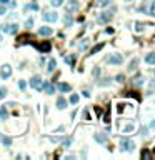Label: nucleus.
Wrapping results in <instances>:
<instances>
[{"label":"nucleus","instance_id":"f257e3e1","mask_svg":"<svg viewBox=\"0 0 155 160\" xmlns=\"http://www.w3.org/2000/svg\"><path fill=\"white\" fill-rule=\"evenodd\" d=\"M120 148H122V152H133L135 150L133 140H130L127 137H122V140H120Z\"/></svg>","mask_w":155,"mask_h":160},{"label":"nucleus","instance_id":"f03ea898","mask_svg":"<svg viewBox=\"0 0 155 160\" xmlns=\"http://www.w3.org/2000/svg\"><path fill=\"white\" fill-rule=\"evenodd\" d=\"M105 62H107L109 65H122L124 64V57L120 55V53H112L110 57L105 59Z\"/></svg>","mask_w":155,"mask_h":160},{"label":"nucleus","instance_id":"7ed1b4c3","mask_svg":"<svg viewBox=\"0 0 155 160\" xmlns=\"http://www.w3.org/2000/svg\"><path fill=\"white\" fill-rule=\"evenodd\" d=\"M28 84H30V87L33 90H38L40 92L42 90V84H43V80H42V77L40 75H33L30 80H28Z\"/></svg>","mask_w":155,"mask_h":160},{"label":"nucleus","instance_id":"20e7f679","mask_svg":"<svg viewBox=\"0 0 155 160\" xmlns=\"http://www.w3.org/2000/svg\"><path fill=\"white\" fill-rule=\"evenodd\" d=\"M0 32L10 33V35H15L18 32V25L17 23H8V25H0Z\"/></svg>","mask_w":155,"mask_h":160},{"label":"nucleus","instance_id":"39448f33","mask_svg":"<svg viewBox=\"0 0 155 160\" xmlns=\"http://www.w3.org/2000/svg\"><path fill=\"white\" fill-rule=\"evenodd\" d=\"M42 18H43V22H57L59 20V13L57 12H43L42 13Z\"/></svg>","mask_w":155,"mask_h":160},{"label":"nucleus","instance_id":"423d86ee","mask_svg":"<svg viewBox=\"0 0 155 160\" xmlns=\"http://www.w3.org/2000/svg\"><path fill=\"white\" fill-rule=\"evenodd\" d=\"M10 75H12V67L8 65V64H5V65L0 67V77H2L3 80L10 79Z\"/></svg>","mask_w":155,"mask_h":160},{"label":"nucleus","instance_id":"0eeeda50","mask_svg":"<svg viewBox=\"0 0 155 160\" xmlns=\"http://www.w3.org/2000/svg\"><path fill=\"white\" fill-rule=\"evenodd\" d=\"M42 90L45 92L47 95H52V94H55V85L52 84V82H43V84H42Z\"/></svg>","mask_w":155,"mask_h":160},{"label":"nucleus","instance_id":"6e6552de","mask_svg":"<svg viewBox=\"0 0 155 160\" xmlns=\"http://www.w3.org/2000/svg\"><path fill=\"white\" fill-rule=\"evenodd\" d=\"M110 18H112V12H109V10H105V12H102L99 17H97V22L99 23H107Z\"/></svg>","mask_w":155,"mask_h":160},{"label":"nucleus","instance_id":"1a4fd4ad","mask_svg":"<svg viewBox=\"0 0 155 160\" xmlns=\"http://www.w3.org/2000/svg\"><path fill=\"white\" fill-rule=\"evenodd\" d=\"M75 10H79V2H77V0H70V2L67 3V12L72 13Z\"/></svg>","mask_w":155,"mask_h":160},{"label":"nucleus","instance_id":"9d476101","mask_svg":"<svg viewBox=\"0 0 155 160\" xmlns=\"http://www.w3.org/2000/svg\"><path fill=\"white\" fill-rule=\"evenodd\" d=\"M52 33H54V30H52L50 27H40L38 28V35H42V37H50Z\"/></svg>","mask_w":155,"mask_h":160},{"label":"nucleus","instance_id":"9b49d317","mask_svg":"<svg viewBox=\"0 0 155 160\" xmlns=\"http://www.w3.org/2000/svg\"><path fill=\"white\" fill-rule=\"evenodd\" d=\"M57 89H59L60 92H64V94H67V92L72 90V87L69 84H65V82H59V84H57Z\"/></svg>","mask_w":155,"mask_h":160},{"label":"nucleus","instance_id":"f8f14e48","mask_svg":"<svg viewBox=\"0 0 155 160\" xmlns=\"http://www.w3.org/2000/svg\"><path fill=\"white\" fill-rule=\"evenodd\" d=\"M94 140H95V142H99V143H105V142H107V133H95Z\"/></svg>","mask_w":155,"mask_h":160},{"label":"nucleus","instance_id":"ddd939ff","mask_svg":"<svg viewBox=\"0 0 155 160\" xmlns=\"http://www.w3.org/2000/svg\"><path fill=\"white\" fill-rule=\"evenodd\" d=\"M145 64H148V65H153L155 64V52H150L145 55Z\"/></svg>","mask_w":155,"mask_h":160},{"label":"nucleus","instance_id":"4468645a","mask_svg":"<svg viewBox=\"0 0 155 160\" xmlns=\"http://www.w3.org/2000/svg\"><path fill=\"white\" fill-rule=\"evenodd\" d=\"M57 109H60V110L67 109V100L64 97H59V99H57Z\"/></svg>","mask_w":155,"mask_h":160},{"label":"nucleus","instance_id":"2eb2a0df","mask_svg":"<svg viewBox=\"0 0 155 160\" xmlns=\"http://www.w3.org/2000/svg\"><path fill=\"white\" fill-rule=\"evenodd\" d=\"M7 119H8V110L5 105H2L0 107V120H7Z\"/></svg>","mask_w":155,"mask_h":160},{"label":"nucleus","instance_id":"dca6fc26","mask_svg":"<svg viewBox=\"0 0 155 160\" xmlns=\"http://www.w3.org/2000/svg\"><path fill=\"white\" fill-rule=\"evenodd\" d=\"M0 142L5 145V147H10V145H12V138L7 137V135H0Z\"/></svg>","mask_w":155,"mask_h":160},{"label":"nucleus","instance_id":"f3484780","mask_svg":"<svg viewBox=\"0 0 155 160\" xmlns=\"http://www.w3.org/2000/svg\"><path fill=\"white\" fill-rule=\"evenodd\" d=\"M57 69V60L55 59H50V60H48V67H47V70L48 72H54Z\"/></svg>","mask_w":155,"mask_h":160},{"label":"nucleus","instance_id":"a211bd4d","mask_svg":"<svg viewBox=\"0 0 155 160\" xmlns=\"http://www.w3.org/2000/svg\"><path fill=\"white\" fill-rule=\"evenodd\" d=\"M64 23H65V27H70L72 23H74V18H72V15L69 12L65 13V18H64Z\"/></svg>","mask_w":155,"mask_h":160},{"label":"nucleus","instance_id":"6ab92c4d","mask_svg":"<svg viewBox=\"0 0 155 160\" xmlns=\"http://www.w3.org/2000/svg\"><path fill=\"white\" fill-rule=\"evenodd\" d=\"M25 10H33V12H37L38 10V3L33 0L32 3H28V5H25Z\"/></svg>","mask_w":155,"mask_h":160},{"label":"nucleus","instance_id":"aec40b11","mask_svg":"<svg viewBox=\"0 0 155 160\" xmlns=\"http://www.w3.org/2000/svg\"><path fill=\"white\" fill-rule=\"evenodd\" d=\"M147 13H148V15H152V17H155V0H152V3L148 5Z\"/></svg>","mask_w":155,"mask_h":160},{"label":"nucleus","instance_id":"412c9836","mask_svg":"<svg viewBox=\"0 0 155 160\" xmlns=\"http://www.w3.org/2000/svg\"><path fill=\"white\" fill-rule=\"evenodd\" d=\"M37 48L40 52H48L50 50V43H40V45H37Z\"/></svg>","mask_w":155,"mask_h":160},{"label":"nucleus","instance_id":"4be33fe9","mask_svg":"<svg viewBox=\"0 0 155 160\" xmlns=\"http://www.w3.org/2000/svg\"><path fill=\"white\" fill-rule=\"evenodd\" d=\"M137 65H138V59H132V62L128 64V70L130 72L135 70V69H137Z\"/></svg>","mask_w":155,"mask_h":160},{"label":"nucleus","instance_id":"5701e85b","mask_svg":"<svg viewBox=\"0 0 155 160\" xmlns=\"http://www.w3.org/2000/svg\"><path fill=\"white\" fill-rule=\"evenodd\" d=\"M65 62L69 64L70 67H74L75 65V55H69V57H65Z\"/></svg>","mask_w":155,"mask_h":160},{"label":"nucleus","instance_id":"b1692460","mask_svg":"<svg viewBox=\"0 0 155 160\" xmlns=\"http://www.w3.org/2000/svg\"><path fill=\"white\" fill-rule=\"evenodd\" d=\"M110 3H112V0H99V2H97V7H107Z\"/></svg>","mask_w":155,"mask_h":160},{"label":"nucleus","instance_id":"393cba45","mask_svg":"<svg viewBox=\"0 0 155 160\" xmlns=\"http://www.w3.org/2000/svg\"><path fill=\"white\" fill-rule=\"evenodd\" d=\"M133 85H137V87H140V85H143V79L142 77H133Z\"/></svg>","mask_w":155,"mask_h":160},{"label":"nucleus","instance_id":"a878e982","mask_svg":"<svg viewBox=\"0 0 155 160\" xmlns=\"http://www.w3.org/2000/svg\"><path fill=\"white\" fill-rule=\"evenodd\" d=\"M50 5L52 7H62L64 5V0H50Z\"/></svg>","mask_w":155,"mask_h":160},{"label":"nucleus","instance_id":"bb28decb","mask_svg":"<svg viewBox=\"0 0 155 160\" xmlns=\"http://www.w3.org/2000/svg\"><path fill=\"white\" fill-rule=\"evenodd\" d=\"M70 104H72V105L79 104V95H77V94H72V95H70Z\"/></svg>","mask_w":155,"mask_h":160},{"label":"nucleus","instance_id":"cd10ccee","mask_svg":"<svg viewBox=\"0 0 155 160\" xmlns=\"http://www.w3.org/2000/svg\"><path fill=\"white\" fill-rule=\"evenodd\" d=\"M135 127H133V124H128V125H125L124 127V133H128V132H132Z\"/></svg>","mask_w":155,"mask_h":160},{"label":"nucleus","instance_id":"c85d7f7f","mask_svg":"<svg viewBox=\"0 0 155 160\" xmlns=\"http://www.w3.org/2000/svg\"><path fill=\"white\" fill-rule=\"evenodd\" d=\"M7 92H8V90H7V87H0V100H2L3 97L7 95Z\"/></svg>","mask_w":155,"mask_h":160},{"label":"nucleus","instance_id":"c756f323","mask_svg":"<svg viewBox=\"0 0 155 160\" xmlns=\"http://www.w3.org/2000/svg\"><path fill=\"white\" fill-rule=\"evenodd\" d=\"M32 27H33V18H27V22H25V28H28V30H30Z\"/></svg>","mask_w":155,"mask_h":160},{"label":"nucleus","instance_id":"7c9ffc66","mask_svg":"<svg viewBox=\"0 0 155 160\" xmlns=\"http://www.w3.org/2000/svg\"><path fill=\"white\" fill-rule=\"evenodd\" d=\"M18 89L23 92V90L27 89V82H25V80H20V82H18Z\"/></svg>","mask_w":155,"mask_h":160},{"label":"nucleus","instance_id":"2f4dec72","mask_svg":"<svg viewBox=\"0 0 155 160\" xmlns=\"http://www.w3.org/2000/svg\"><path fill=\"white\" fill-rule=\"evenodd\" d=\"M72 142H74V140H72V137H70V138H65V140H64V147H65V148H67V147H70Z\"/></svg>","mask_w":155,"mask_h":160},{"label":"nucleus","instance_id":"473e14b6","mask_svg":"<svg viewBox=\"0 0 155 160\" xmlns=\"http://www.w3.org/2000/svg\"><path fill=\"white\" fill-rule=\"evenodd\" d=\"M5 13H7V7L0 3V15H5Z\"/></svg>","mask_w":155,"mask_h":160},{"label":"nucleus","instance_id":"72a5a7b5","mask_svg":"<svg viewBox=\"0 0 155 160\" xmlns=\"http://www.w3.org/2000/svg\"><path fill=\"white\" fill-rule=\"evenodd\" d=\"M102 47H104L102 43H100V45H97V47L94 48V50H92V53H97V52H100V50H102Z\"/></svg>","mask_w":155,"mask_h":160},{"label":"nucleus","instance_id":"f704fd0d","mask_svg":"<svg viewBox=\"0 0 155 160\" xmlns=\"http://www.w3.org/2000/svg\"><path fill=\"white\" fill-rule=\"evenodd\" d=\"M79 47L82 48V50H85V48H87V42H80V43H79Z\"/></svg>","mask_w":155,"mask_h":160},{"label":"nucleus","instance_id":"c9c22d12","mask_svg":"<svg viewBox=\"0 0 155 160\" xmlns=\"http://www.w3.org/2000/svg\"><path fill=\"white\" fill-rule=\"evenodd\" d=\"M148 155H150V152H148V150H143V152H142V158H147Z\"/></svg>","mask_w":155,"mask_h":160},{"label":"nucleus","instance_id":"e433bc0d","mask_svg":"<svg viewBox=\"0 0 155 160\" xmlns=\"http://www.w3.org/2000/svg\"><path fill=\"white\" fill-rule=\"evenodd\" d=\"M124 80H125L124 75H117V82H124Z\"/></svg>","mask_w":155,"mask_h":160},{"label":"nucleus","instance_id":"4c0bfd02","mask_svg":"<svg viewBox=\"0 0 155 160\" xmlns=\"http://www.w3.org/2000/svg\"><path fill=\"white\" fill-rule=\"evenodd\" d=\"M94 75H95V77L100 75V69H94Z\"/></svg>","mask_w":155,"mask_h":160},{"label":"nucleus","instance_id":"58836bf2","mask_svg":"<svg viewBox=\"0 0 155 160\" xmlns=\"http://www.w3.org/2000/svg\"><path fill=\"white\" fill-rule=\"evenodd\" d=\"M0 3H2V5H7V3H10V0H0Z\"/></svg>","mask_w":155,"mask_h":160},{"label":"nucleus","instance_id":"ea45409f","mask_svg":"<svg viewBox=\"0 0 155 160\" xmlns=\"http://www.w3.org/2000/svg\"><path fill=\"white\" fill-rule=\"evenodd\" d=\"M150 127H155V120H153V122H152V124H150Z\"/></svg>","mask_w":155,"mask_h":160},{"label":"nucleus","instance_id":"a19ab883","mask_svg":"<svg viewBox=\"0 0 155 160\" xmlns=\"http://www.w3.org/2000/svg\"><path fill=\"white\" fill-rule=\"evenodd\" d=\"M125 2H130V0H125Z\"/></svg>","mask_w":155,"mask_h":160}]
</instances>
